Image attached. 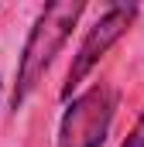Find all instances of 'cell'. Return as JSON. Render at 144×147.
I'll return each mask as SVG.
<instances>
[{"label":"cell","instance_id":"6da1fadb","mask_svg":"<svg viewBox=\"0 0 144 147\" xmlns=\"http://www.w3.org/2000/svg\"><path fill=\"white\" fill-rule=\"evenodd\" d=\"M86 10V0H45L41 14L35 17L31 31L24 38L21 58H17V79H14V110L35 92L38 79L48 72V65L55 62V55L62 51V45L69 41L72 28L79 24Z\"/></svg>","mask_w":144,"mask_h":147},{"label":"cell","instance_id":"7a4b0ae2","mask_svg":"<svg viewBox=\"0 0 144 147\" xmlns=\"http://www.w3.org/2000/svg\"><path fill=\"white\" fill-rule=\"evenodd\" d=\"M117 110V92L107 82L89 86L69 103L58 123V140L55 147H103Z\"/></svg>","mask_w":144,"mask_h":147},{"label":"cell","instance_id":"3957f363","mask_svg":"<svg viewBox=\"0 0 144 147\" xmlns=\"http://www.w3.org/2000/svg\"><path fill=\"white\" fill-rule=\"evenodd\" d=\"M130 24H134V10H130V7H110L107 14L86 31L79 51L72 55L69 75H65V86H62V99H69V96H72V89H75L86 75L100 65V58H103V55H107V51L127 34V31H130Z\"/></svg>","mask_w":144,"mask_h":147},{"label":"cell","instance_id":"277c9868","mask_svg":"<svg viewBox=\"0 0 144 147\" xmlns=\"http://www.w3.org/2000/svg\"><path fill=\"white\" fill-rule=\"evenodd\" d=\"M120 147H144V113H141V120L134 123V130L127 134V140H124Z\"/></svg>","mask_w":144,"mask_h":147},{"label":"cell","instance_id":"5b68a950","mask_svg":"<svg viewBox=\"0 0 144 147\" xmlns=\"http://www.w3.org/2000/svg\"><path fill=\"white\" fill-rule=\"evenodd\" d=\"M110 3H113V7H130V10H137L141 0H110Z\"/></svg>","mask_w":144,"mask_h":147}]
</instances>
